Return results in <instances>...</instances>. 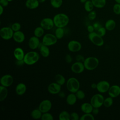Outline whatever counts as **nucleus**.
Instances as JSON below:
<instances>
[{"mask_svg": "<svg viewBox=\"0 0 120 120\" xmlns=\"http://www.w3.org/2000/svg\"><path fill=\"white\" fill-rule=\"evenodd\" d=\"M52 19L54 26L57 28H64L68 25L69 22V18L68 15L63 13L56 14Z\"/></svg>", "mask_w": 120, "mask_h": 120, "instance_id": "1", "label": "nucleus"}, {"mask_svg": "<svg viewBox=\"0 0 120 120\" xmlns=\"http://www.w3.org/2000/svg\"><path fill=\"white\" fill-rule=\"evenodd\" d=\"M40 58L39 53L36 51H30L27 52L24 56L23 60L25 64L32 65L36 63Z\"/></svg>", "mask_w": 120, "mask_h": 120, "instance_id": "2", "label": "nucleus"}, {"mask_svg": "<svg viewBox=\"0 0 120 120\" xmlns=\"http://www.w3.org/2000/svg\"><path fill=\"white\" fill-rule=\"evenodd\" d=\"M83 63L85 68L88 70L91 71L95 69L98 67L99 61L97 58L90 56L85 58Z\"/></svg>", "mask_w": 120, "mask_h": 120, "instance_id": "3", "label": "nucleus"}, {"mask_svg": "<svg viewBox=\"0 0 120 120\" xmlns=\"http://www.w3.org/2000/svg\"><path fill=\"white\" fill-rule=\"evenodd\" d=\"M79 81L75 77H72L68 79L66 82V87L71 93H75L80 89Z\"/></svg>", "mask_w": 120, "mask_h": 120, "instance_id": "4", "label": "nucleus"}, {"mask_svg": "<svg viewBox=\"0 0 120 120\" xmlns=\"http://www.w3.org/2000/svg\"><path fill=\"white\" fill-rule=\"evenodd\" d=\"M88 38L92 43L97 46H102L104 44L103 37L99 35L97 32L94 31L89 33Z\"/></svg>", "mask_w": 120, "mask_h": 120, "instance_id": "5", "label": "nucleus"}, {"mask_svg": "<svg viewBox=\"0 0 120 120\" xmlns=\"http://www.w3.org/2000/svg\"><path fill=\"white\" fill-rule=\"evenodd\" d=\"M105 98L101 94H95L91 98L90 103L93 107L99 108L103 105V103Z\"/></svg>", "mask_w": 120, "mask_h": 120, "instance_id": "6", "label": "nucleus"}, {"mask_svg": "<svg viewBox=\"0 0 120 120\" xmlns=\"http://www.w3.org/2000/svg\"><path fill=\"white\" fill-rule=\"evenodd\" d=\"M58 38L54 34L52 33H46L43 37L42 43L48 46L55 45L57 42Z\"/></svg>", "mask_w": 120, "mask_h": 120, "instance_id": "7", "label": "nucleus"}, {"mask_svg": "<svg viewBox=\"0 0 120 120\" xmlns=\"http://www.w3.org/2000/svg\"><path fill=\"white\" fill-rule=\"evenodd\" d=\"M14 31L11 27H3L0 30V37L4 40H8L13 38Z\"/></svg>", "mask_w": 120, "mask_h": 120, "instance_id": "8", "label": "nucleus"}, {"mask_svg": "<svg viewBox=\"0 0 120 120\" xmlns=\"http://www.w3.org/2000/svg\"><path fill=\"white\" fill-rule=\"evenodd\" d=\"M40 26L45 30H50L54 26L53 19L50 17H45L43 18L40 22Z\"/></svg>", "mask_w": 120, "mask_h": 120, "instance_id": "9", "label": "nucleus"}, {"mask_svg": "<svg viewBox=\"0 0 120 120\" xmlns=\"http://www.w3.org/2000/svg\"><path fill=\"white\" fill-rule=\"evenodd\" d=\"M68 50L73 52H77L80 51L82 47V45L79 41L75 40H70L68 44Z\"/></svg>", "mask_w": 120, "mask_h": 120, "instance_id": "10", "label": "nucleus"}, {"mask_svg": "<svg viewBox=\"0 0 120 120\" xmlns=\"http://www.w3.org/2000/svg\"><path fill=\"white\" fill-rule=\"evenodd\" d=\"M110 86V84L108 81L102 80L97 83L96 89L100 93H104L108 92Z\"/></svg>", "mask_w": 120, "mask_h": 120, "instance_id": "11", "label": "nucleus"}, {"mask_svg": "<svg viewBox=\"0 0 120 120\" xmlns=\"http://www.w3.org/2000/svg\"><path fill=\"white\" fill-rule=\"evenodd\" d=\"M52 107V103L49 99H44L39 104L38 109L42 113L49 112Z\"/></svg>", "mask_w": 120, "mask_h": 120, "instance_id": "12", "label": "nucleus"}, {"mask_svg": "<svg viewBox=\"0 0 120 120\" xmlns=\"http://www.w3.org/2000/svg\"><path fill=\"white\" fill-rule=\"evenodd\" d=\"M83 63L77 61L73 63L71 66V70L72 72L75 74H81L82 73L85 69Z\"/></svg>", "mask_w": 120, "mask_h": 120, "instance_id": "13", "label": "nucleus"}, {"mask_svg": "<svg viewBox=\"0 0 120 120\" xmlns=\"http://www.w3.org/2000/svg\"><path fill=\"white\" fill-rule=\"evenodd\" d=\"M14 79L13 76L9 74H6L3 75L0 78V82L1 85L6 87L10 86L13 83Z\"/></svg>", "mask_w": 120, "mask_h": 120, "instance_id": "14", "label": "nucleus"}, {"mask_svg": "<svg viewBox=\"0 0 120 120\" xmlns=\"http://www.w3.org/2000/svg\"><path fill=\"white\" fill-rule=\"evenodd\" d=\"M41 42L40 41V40L38 38L33 36L31 37L28 42V45L29 46V47L32 50H34L38 48Z\"/></svg>", "mask_w": 120, "mask_h": 120, "instance_id": "15", "label": "nucleus"}, {"mask_svg": "<svg viewBox=\"0 0 120 120\" xmlns=\"http://www.w3.org/2000/svg\"><path fill=\"white\" fill-rule=\"evenodd\" d=\"M107 92L109 96L116 98L120 95V86L117 84L111 85Z\"/></svg>", "mask_w": 120, "mask_h": 120, "instance_id": "16", "label": "nucleus"}, {"mask_svg": "<svg viewBox=\"0 0 120 120\" xmlns=\"http://www.w3.org/2000/svg\"><path fill=\"white\" fill-rule=\"evenodd\" d=\"M61 85L56 82L51 83L47 87L48 91L51 94H58L61 91Z\"/></svg>", "mask_w": 120, "mask_h": 120, "instance_id": "17", "label": "nucleus"}, {"mask_svg": "<svg viewBox=\"0 0 120 120\" xmlns=\"http://www.w3.org/2000/svg\"><path fill=\"white\" fill-rule=\"evenodd\" d=\"M13 38L15 42L17 43H22L25 40V34L22 31H21L20 30L14 32Z\"/></svg>", "mask_w": 120, "mask_h": 120, "instance_id": "18", "label": "nucleus"}, {"mask_svg": "<svg viewBox=\"0 0 120 120\" xmlns=\"http://www.w3.org/2000/svg\"><path fill=\"white\" fill-rule=\"evenodd\" d=\"M49 46L44 45L42 42L40 43L38 49L41 56L44 58H47L50 55V50Z\"/></svg>", "mask_w": 120, "mask_h": 120, "instance_id": "19", "label": "nucleus"}, {"mask_svg": "<svg viewBox=\"0 0 120 120\" xmlns=\"http://www.w3.org/2000/svg\"><path fill=\"white\" fill-rule=\"evenodd\" d=\"M13 54L14 57L16 60H23L25 53L23 50L19 47L15 48L13 52Z\"/></svg>", "mask_w": 120, "mask_h": 120, "instance_id": "20", "label": "nucleus"}, {"mask_svg": "<svg viewBox=\"0 0 120 120\" xmlns=\"http://www.w3.org/2000/svg\"><path fill=\"white\" fill-rule=\"evenodd\" d=\"M27 87L25 83L20 82L16 86L15 90L16 94L18 96H22L26 92Z\"/></svg>", "mask_w": 120, "mask_h": 120, "instance_id": "21", "label": "nucleus"}, {"mask_svg": "<svg viewBox=\"0 0 120 120\" xmlns=\"http://www.w3.org/2000/svg\"><path fill=\"white\" fill-rule=\"evenodd\" d=\"M40 2L38 0H26L25 3V7L29 9H35L38 8Z\"/></svg>", "mask_w": 120, "mask_h": 120, "instance_id": "22", "label": "nucleus"}, {"mask_svg": "<svg viewBox=\"0 0 120 120\" xmlns=\"http://www.w3.org/2000/svg\"><path fill=\"white\" fill-rule=\"evenodd\" d=\"M93 106L90 103H82L80 107L81 110L84 113H92Z\"/></svg>", "mask_w": 120, "mask_h": 120, "instance_id": "23", "label": "nucleus"}, {"mask_svg": "<svg viewBox=\"0 0 120 120\" xmlns=\"http://www.w3.org/2000/svg\"><path fill=\"white\" fill-rule=\"evenodd\" d=\"M77 98L75 93H71L68 95L66 97V101L67 103L70 105H75L77 101Z\"/></svg>", "mask_w": 120, "mask_h": 120, "instance_id": "24", "label": "nucleus"}, {"mask_svg": "<svg viewBox=\"0 0 120 120\" xmlns=\"http://www.w3.org/2000/svg\"><path fill=\"white\" fill-rule=\"evenodd\" d=\"M116 26V22L112 19H108L106 21L105 24V27L107 30L112 31L113 30Z\"/></svg>", "mask_w": 120, "mask_h": 120, "instance_id": "25", "label": "nucleus"}, {"mask_svg": "<svg viewBox=\"0 0 120 120\" xmlns=\"http://www.w3.org/2000/svg\"><path fill=\"white\" fill-rule=\"evenodd\" d=\"M8 95V90L7 87L4 86H0V101L2 102L7 97Z\"/></svg>", "mask_w": 120, "mask_h": 120, "instance_id": "26", "label": "nucleus"}, {"mask_svg": "<svg viewBox=\"0 0 120 120\" xmlns=\"http://www.w3.org/2000/svg\"><path fill=\"white\" fill-rule=\"evenodd\" d=\"M94 7L97 8H102L106 4V0H91Z\"/></svg>", "mask_w": 120, "mask_h": 120, "instance_id": "27", "label": "nucleus"}, {"mask_svg": "<svg viewBox=\"0 0 120 120\" xmlns=\"http://www.w3.org/2000/svg\"><path fill=\"white\" fill-rule=\"evenodd\" d=\"M42 113H43L38 108L35 109L31 112L30 115L32 119L35 120H38L41 118Z\"/></svg>", "mask_w": 120, "mask_h": 120, "instance_id": "28", "label": "nucleus"}, {"mask_svg": "<svg viewBox=\"0 0 120 120\" xmlns=\"http://www.w3.org/2000/svg\"><path fill=\"white\" fill-rule=\"evenodd\" d=\"M60 120H70V113L67 111H61L59 115Z\"/></svg>", "mask_w": 120, "mask_h": 120, "instance_id": "29", "label": "nucleus"}, {"mask_svg": "<svg viewBox=\"0 0 120 120\" xmlns=\"http://www.w3.org/2000/svg\"><path fill=\"white\" fill-rule=\"evenodd\" d=\"M45 30L40 26L37 27L34 30V35L35 36L40 38L44 34Z\"/></svg>", "mask_w": 120, "mask_h": 120, "instance_id": "30", "label": "nucleus"}, {"mask_svg": "<svg viewBox=\"0 0 120 120\" xmlns=\"http://www.w3.org/2000/svg\"><path fill=\"white\" fill-rule=\"evenodd\" d=\"M55 80L57 83L61 86L64 85L66 82V79L65 77L63 75L60 74H58L55 75Z\"/></svg>", "mask_w": 120, "mask_h": 120, "instance_id": "31", "label": "nucleus"}, {"mask_svg": "<svg viewBox=\"0 0 120 120\" xmlns=\"http://www.w3.org/2000/svg\"><path fill=\"white\" fill-rule=\"evenodd\" d=\"M94 8V5L91 0H87L84 4V8L88 13L92 11Z\"/></svg>", "mask_w": 120, "mask_h": 120, "instance_id": "32", "label": "nucleus"}, {"mask_svg": "<svg viewBox=\"0 0 120 120\" xmlns=\"http://www.w3.org/2000/svg\"><path fill=\"white\" fill-rule=\"evenodd\" d=\"M54 35L58 39H62L64 36V30L63 28H57L55 30Z\"/></svg>", "mask_w": 120, "mask_h": 120, "instance_id": "33", "label": "nucleus"}, {"mask_svg": "<svg viewBox=\"0 0 120 120\" xmlns=\"http://www.w3.org/2000/svg\"><path fill=\"white\" fill-rule=\"evenodd\" d=\"M63 0H50L52 7L54 8H59L62 5Z\"/></svg>", "mask_w": 120, "mask_h": 120, "instance_id": "34", "label": "nucleus"}, {"mask_svg": "<svg viewBox=\"0 0 120 120\" xmlns=\"http://www.w3.org/2000/svg\"><path fill=\"white\" fill-rule=\"evenodd\" d=\"M113 103V98L109 96L108 97L106 98H105L104 103H103V105L105 107H111Z\"/></svg>", "mask_w": 120, "mask_h": 120, "instance_id": "35", "label": "nucleus"}, {"mask_svg": "<svg viewBox=\"0 0 120 120\" xmlns=\"http://www.w3.org/2000/svg\"><path fill=\"white\" fill-rule=\"evenodd\" d=\"M95 117L91 113H84L80 117V120H94Z\"/></svg>", "mask_w": 120, "mask_h": 120, "instance_id": "36", "label": "nucleus"}, {"mask_svg": "<svg viewBox=\"0 0 120 120\" xmlns=\"http://www.w3.org/2000/svg\"><path fill=\"white\" fill-rule=\"evenodd\" d=\"M53 115L48 112L43 113L41 118L42 120H53Z\"/></svg>", "mask_w": 120, "mask_h": 120, "instance_id": "37", "label": "nucleus"}, {"mask_svg": "<svg viewBox=\"0 0 120 120\" xmlns=\"http://www.w3.org/2000/svg\"><path fill=\"white\" fill-rule=\"evenodd\" d=\"M75 95L77 98V99L82 100L85 98V94L83 91L81 90H78L75 93Z\"/></svg>", "mask_w": 120, "mask_h": 120, "instance_id": "38", "label": "nucleus"}, {"mask_svg": "<svg viewBox=\"0 0 120 120\" xmlns=\"http://www.w3.org/2000/svg\"><path fill=\"white\" fill-rule=\"evenodd\" d=\"M113 12L117 15H120V4L116 3L112 7Z\"/></svg>", "mask_w": 120, "mask_h": 120, "instance_id": "39", "label": "nucleus"}, {"mask_svg": "<svg viewBox=\"0 0 120 120\" xmlns=\"http://www.w3.org/2000/svg\"><path fill=\"white\" fill-rule=\"evenodd\" d=\"M11 28L12 29V30H13V31L14 32L15 31H17L20 30L21 28V25L20 23L18 22H15L13 23L11 26Z\"/></svg>", "mask_w": 120, "mask_h": 120, "instance_id": "40", "label": "nucleus"}, {"mask_svg": "<svg viewBox=\"0 0 120 120\" xmlns=\"http://www.w3.org/2000/svg\"><path fill=\"white\" fill-rule=\"evenodd\" d=\"M106 30H107L106 29H105V27L101 26L100 28H99L97 30V32L99 35H100L102 37H103L105 35Z\"/></svg>", "mask_w": 120, "mask_h": 120, "instance_id": "41", "label": "nucleus"}, {"mask_svg": "<svg viewBox=\"0 0 120 120\" xmlns=\"http://www.w3.org/2000/svg\"><path fill=\"white\" fill-rule=\"evenodd\" d=\"M97 16V13L95 10H92L90 12H89L88 15V17L89 20L92 21L95 19Z\"/></svg>", "mask_w": 120, "mask_h": 120, "instance_id": "42", "label": "nucleus"}, {"mask_svg": "<svg viewBox=\"0 0 120 120\" xmlns=\"http://www.w3.org/2000/svg\"><path fill=\"white\" fill-rule=\"evenodd\" d=\"M70 120H80L79 115L76 112H72L70 113Z\"/></svg>", "mask_w": 120, "mask_h": 120, "instance_id": "43", "label": "nucleus"}, {"mask_svg": "<svg viewBox=\"0 0 120 120\" xmlns=\"http://www.w3.org/2000/svg\"><path fill=\"white\" fill-rule=\"evenodd\" d=\"M65 60H66V62L68 63H71L73 60V58L71 56V55H70L69 54H67L65 57Z\"/></svg>", "mask_w": 120, "mask_h": 120, "instance_id": "44", "label": "nucleus"}, {"mask_svg": "<svg viewBox=\"0 0 120 120\" xmlns=\"http://www.w3.org/2000/svg\"><path fill=\"white\" fill-rule=\"evenodd\" d=\"M9 1L8 0H0V5L3 7H6L8 5Z\"/></svg>", "mask_w": 120, "mask_h": 120, "instance_id": "45", "label": "nucleus"}, {"mask_svg": "<svg viewBox=\"0 0 120 120\" xmlns=\"http://www.w3.org/2000/svg\"><path fill=\"white\" fill-rule=\"evenodd\" d=\"M76 60L77 61H80V62H83L84 60V58L83 57V56L81 54H79L76 55V57H75Z\"/></svg>", "mask_w": 120, "mask_h": 120, "instance_id": "46", "label": "nucleus"}, {"mask_svg": "<svg viewBox=\"0 0 120 120\" xmlns=\"http://www.w3.org/2000/svg\"><path fill=\"white\" fill-rule=\"evenodd\" d=\"M87 31L89 32V33H91L94 32L95 28L93 25H89L87 27Z\"/></svg>", "mask_w": 120, "mask_h": 120, "instance_id": "47", "label": "nucleus"}, {"mask_svg": "<svg viewBox=\"0 0 120 120\" xmlns=\"http://www.w3.org/2000/svg\"><path fill=\"white\" fill-rule=\"evenodd\" d=\"M99 112V110L98 108L94 107L92 112V113L93 115H97L98 114Z\"/></svg>", "mask_w": 120, "mask_h": 120, "instance_id": "48", "label": "nucleus"}, {"mask_svg": "<svg viewBox=\"0 0 120 120\" xmlns=\"http://www.w3.org/2000/svg\"><path fill=\"white\" fill-rule=\"evenodd\" d=\"M24 64H25L24 60H16V64L18 66H22V65H23Z\"/></svg>", "mask_w": 120, "mask_h": 120, "instance_id": "49", "label": "nucleus"}, {"mask_svg": "<svg viewBox=\"0 0 120 120\" xmlns=\"http://www.w3.org/2000/svg\"><path fill=\"white\" fill-rule=\"evenodd\" d=\"M93 25V26H94L95 29H97V30L99 28H100V27H101L100 25V24H99L98 23H97V22L95 23Z\"/></svg>", "mask_w": 120, "mask_h": 120, "instance_id": "50", "label": "nucleus"}, {"mask_svg": "<svg viewBox=\"0 0 120 120\" xmlns=\"http://www.w3.org/2000/svg\"><path fill=\"white\" fill-rule=\"evenodd\" d=\"M4 7H3V6L0 5V15H1L4 12Z\"/></svg>", "mask_w": 120, "mask_h": 120, "instance_id": "51", "label": "nucleus"}, {"mask_svg": "<svg viewBox=\"0 0 120 120\" xmlns=\"http://www.w3.org/2000/svg\"><path fill=\"white\" fill-rule=\"evenodd\" d=\"M97 86V83H92L90 85L91 88L93 89H96Z\"/></svg>", "mask_w": 120, "mask_h": 120, "instance_id": "52", "label": "nucleus"}, {"mask_svg": "<svg viewBox=\"0 0 120 120\" xmlns=\"http://www.w3.org/2000/svg\"><path fill=\"white\" fill-rule=\"evenodd\" d=\"M58 94H59V96H60V97H61V98H63V97L65 96V93H63V92H61V91H60Z\"/></svg>", "mask_w": 120, "mask_h": 120, "instance_id": "53", "label": "nucleus"}, {"mask_svg": "<svg viewBox=\"0 0 120 120\" xmlns=\"http://www.w3.org/2000/svg\"><path fill=\"white\" fill-rule=\"evenodd\" d=\"M87 0H80V2H81V3H83V4H84L85 3V2L87 1Z\"/></svg>", "mask_w": 120, "mask_h": 120, "instance_id": "54", "label": "nucleus"}, {"mask_svg": "<svg viewBox=\"0 0 120 120\" xmlns=\"http://www.w3.org/2000/svg\"><path fill=\"white\" fill-rule=\"evenodd\" d=\"M40 3H44L46 1V0H38Z\"/></svg>", "mask_w": 120, "mask_h": 120, "instance_id": "55", "label": "nucleus"}, {"mask_svg": "<svg viewBox=\"0 0 120 120\" xmlns=\"http://www.w3.org/2000/svg\"><path fill=\"white\" fill-rule=\"evenodd\" d=\"M115 2L117 3H119L120 4V0H114Z\"/></svg>", "mask_w": 120, "mask_h": 120, "instance_id": "56", "label": "nucleus"}, {"mask_svg": "<svg viewBox=\"0 0 120 120\" xmlns=\"http://www.w3.org/2000/svg\"><path fill=\"white\" fill-rule=\"evenodd\" d=\"M9 2H11V1H12L13 0H8Z\"/></svg>", "mask_w": 120, "mask_h": 120, "instance_id": "57", "label": "nucleus"}]
</instances>
